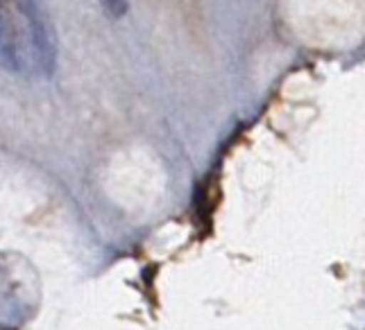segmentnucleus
Returning a JSON list of instances; mask_svg holds the SVG:
<instances>
[{"label":"nucleus","mask_w":365,"mask_h":330,"mask_svg":"<svg viewBox=\"0 0 365 330\" xmlns=\"http://www.w3.org/2000/svg\"><path fill=\"white\" fill-rule=\"evenodd\" d=\"M100 5H103L111 16H120L125 11V0H100Z\"/></svg>","instance_id":"f03ea898"},{"label":"nucleus","mask_w":365,"mask_h":330,"mask_svg":"<svg viewBox=\"0 0 365 330\" xmlns=\"http://www.w3.org/2000/svg\"><path fill=\"white\" fill-rule=\"evenodd\" d=\"M3 66L19 75L55 68V34L36 0H3Z\"/></svg>","instance_id":"f257e3e1"}]
</instances>
